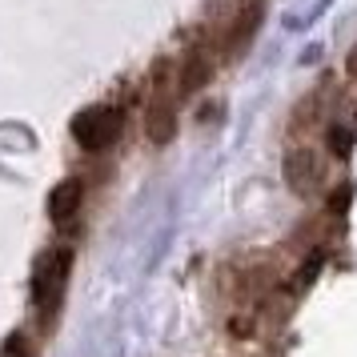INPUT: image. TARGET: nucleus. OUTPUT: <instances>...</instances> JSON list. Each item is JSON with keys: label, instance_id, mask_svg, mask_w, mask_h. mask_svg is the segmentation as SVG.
I'll list each match as a JSON object with an SVG mask.
<instances>
[{"label": "nucleus", "instance_id": "nucleus-1", "mask_svg": "<svg viewBox=\"0 0 357 357\" xmlns=\"http://www.w3.org/2000/svg\"><path fill=\"white\" fill-rule=\"evenodd\" d=\"M68 269H73L68 249H49L45 257L36 261V269H33V301H36V309L45 313V321H52L56 309H61V297H65V285H68Z\"/></svg>", "mask_w": 357, "mask_h": 357}, {"label": "nucleus", "instance_id": "nucleus-2", "mask_svg": "<svg viewBox=\"0 0 357 357\" xmlns=\"http://www.w3.org/2000/svg\"><path fill=\"white\" fill-rule=\"evenodd\" d=\"M121 125H125L121 109H113V105H93V109L77 113L73 137H77V145H81L84 153H105V149L121 137Z\"/></svg>", "mask_w": 357, "mask_h": 357}, {"label": "nucleus", "instance_id": "nucleus-3", "mask_svg": "<svg viewBox=\"0 0 357 357\" xmlns=\"http://www.w3.org/2000/svg\"><path fill=\"white\" fill-rule=\"evenodd\" d=\"M285 181H289V189L305 197L313 193L317 185H321V161H317V153H309V149H297L285 157Z\"/></svg>", "mask_w": 357, "mask_h": 357}, {"label": "nucleus", "instance_id": "nucleus-4", "mask_svg": "<svg viewBox=\"0 0 357 357\" xmlns=\"http://www.w3.org/2000/svg\"><path fill=\"white\" fill-rule=\"evenodd\" d=\"M261 17H265L261 4H245L241 8V17L233 20V29H229V36H225V56L229 61H237V56L253 45V36H257V29H261Z\"/></svg>", "mask_w": 357, "mask_h": 357}, {"label": "nucleus", "instance_id": "nucleus-5", "mask_svg": "<svg viewBox=\"0 0 357 357\" xmlns=\"http://www.w3.org/2000/svg\"><path fill=\"white\" fill-rule=\"evenodd\" d=\"M173 129H177V100L165 97V93H157V97L149 100V113H145V132H149V141L165 145V141L173 137Z\"/></svg>", "mask_w": 357, "mask_h": 357}, {"label": "nucleus", "instance_id": "nucleus-6", "mask_svg": "<svg viewBox=\"0 0 357 357\" xmlns=\"http://www.w3.org/2000/svg\"><path fill=\"white\" fill-rule=\"evenodd\" d=\"M81 197H84L81 181H61L49 197V217L56 225H68V221L77 217V209H81Z\"/></svg>", "mask_w": 357, "mask_h": 357}, {"label": "nucleus", "instance_id": "nucleus-7", "mask_svg": "<svg viewBox=\"0 0 357 357\" xmlns=\"http://www.w3.org/2000/svg\"><path fill=\"white\" fill-rule=\"evenodd\" d=\"M213 77V56L209 52H193L185 68H181V81H177V97H189V93H201Z\"/></svg>", "mask_w": 357, "mask_h": 357}, {"label": "nucleus", "instance_id": "nucleus-8", "mask_svg": "<svg viewBox=\"0 0 357 357\" xmlns=\"http://www.w3.org/2000/svg\"><path fill=\"white\" fill-rule=\"evenodd\" d=\"M0 357H33V349H29V341H24V333H13V337L4 341V349H0Z\"/></svg>", "mask_w": 357, "mask_h": 357}, {"label": "nucleus", "instance_id": "nucleus-9", "mask_svg": "<svg viewBox=\"0 0 357 357\" xmlns=\"http://www.w3.org/2000/svg\"><path fill=\"white\" fill-rule=\"evenodd\" d=\"M333 149H337L341 157L349 153V132H345V129H333Z\"/></svg>", "mask_w": 357, "mask_h": 357}, {"label": "nucleus", "instance_id": "nucleus-10", "mask_svg": "<svg viewBox=\"0 0 357 357\" xmlns=\"http://www.w3.org/2000/svg\"><path fill=\"white\" fill-rule=\"evenodd\" d=\"M345 68H349V77H357V45L349 49V56H345Z\"/></svg>", "mask_w": 357, "mask_h": 357}]
</instances>
